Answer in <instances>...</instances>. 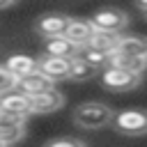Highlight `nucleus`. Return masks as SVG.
I'll return each instance as SVG.
<instances>
[{
    "mask_svg": "<svg viewBox=\"0 0 147 147\" xmlns=\"http://www.w3.org/2000/svg\"><path fill=\"white\" fill-rule=\"evenodd\" d=\"M69 23H71V16L53 11V14H41V16L37 18V23H34V30H37L41 37L55 39V37H64Z\"/></svg>",
    "mask_w": 147,
    "mask_h": 147,
    "instance_id": "6",
    "label": "nucleus"
},
{
    "mask_svg": "<svg viewBox=\"0 0 147 147\" xmlns=\"http://www.w3.org/2000/svg\"><path fill=\"white\" fill-rule=\"evenodd\" d=\"M11 5H14V2H9V0H2V2H0V9H7V7H11Z\"/></svg>",
    "mask_w": 147,
    "mask_h": 147,
    "instance_id": "22",
    "label": "nucleus"
},
{
    "mask_svg": "<svg viewBox=\"0 0 147 147\" xmlns=\"http://www.w3.org/2000/svg\"><path fill=\"white\" fill-rule=\"evenodd\" d=\"M30 101H32V113H55L57 108L64 106V94L53 87L46 94H39V96H34Z\"/></svg>",
    "mask_w": 147,
    "mask_h": 147,
    "instance_id": "14",
    "label": "nucleus"
},
{
    "mask_svg": "<svg viewBox=\"0 0 147 147\" xmlns=\"http://www.w3.org/2000/svg\"><path fill=\"white\" fill-rule=\"evenodd\" d=\"M78 46L71 44L67 37H55V39H46L44 44V53L46 57H62V60H74L78 57Z\"/></svg>",
    "mask_w": 147,
    "mask_h": 147,
    "instance_id": "12",
    "label": "nucleus"
},
{
    "mask_svg": "<svg viewBox=\"0 0 147 147\" xmlns=\"http://www.w3.org/2000/svg\"><path fill=\"white\" fill-rule=\"evenodd\" d=\"M140 80H142L140 74H131V71H122L113 67H106L101 71V85L108 92H131L140 85Z\"/></svg>",
    "mask_w": 147,
    "mask_h": 147,
    "instance_id": "4",
    "label": "nucleus"
},
{
    "mask_svg": "<svg viewBox=\"0 0 147 147\" xmlns=\"http://www.w3.org/2000/svg\"><path fill=\"white\" fill-rule=\"evenodd\" d=\"M23 126H25V119L0 115V142H5L7 147H11L14 142H18L25 136V129Z\"/></svg>",
    "mask_w": 147,
    "mask_h": 147,
    "instance_id": "11",
    "label": "nucleus"
},
{
    "mask_svg": "<svg viewBox=\"0 0 147 147\" xmlns=\"http://www.w3.org/2000/svg\"><path fill=\"white\" fill-rule=\"evenodd\" d=\"M0 147H7V145H5V142H0Z\"/></svg>",
    "mask_w": 147,
    "mask_h": 147,
    "instance_id": "23",
    "label": "nucleus"
},
{
    "mask_svg": "<svg viewBox=\"0 0 147 147\" xmlns=\"http://www.w3.org/2000/svg\"><path fill=\"white\" fill-rule=\"evenodd\" d=\"M119 39H122V34H115V32H99V30H94V34H92V39H90V46L96 48V51H101V53H106V55H110V53L117 48Z\"/></svg>",
    "mask_w": 147,
    "mask_h": 147,
    "instance_id": "16",
    "label": "nucleus"
},
{
    "mask_svg": "<svg viewBox=\"0 0 147 147\" xmlns=\"http://www.w3.org/2000/svg\"><path fill=\"white\" fill-rule=\"evenodd\" d=\"M16 76L5 67V64H0V94H5V92H11L14 87H16Z\"/></svg>",
    "mask_w": 147,
    "mask_h": 147,
    "instance_id": "19",
    "label": "nucleus"
},
{
    "mask_svg": "<svg viewBox=\"0 0 147 147\" xmlns=\"http://www.w3.org/2000/svg\"><path fill=\"white\" fill-rule=\"evenodd\" d=\"M44 147H87L83 140H78V138H71V136H60V138H53V140H48Z\"/></svg>",
    "mask_w": 147,
    "mask_h": 147,
    "instance_id": "20",
    "label": "nucleus"
},
{
    "mask_svg": "<svg viewBox=\"0 0 147 147\" xmlns=\"http://www.w3.org/2000/svg\"><path fill=\"white\" fill-rule=\"evenodd\" d=\"M5 67H7L16 78H25V76H32V74L39 71V60H34V57H30V55L16 53V55H9V57H7Z\"/></svg>",
    "mask_w": 147,
    "mask_h": 147,
    "instance_id": "13",
    "label": "nucleus"
},
{
    "mask_svg": "<svg viewBox=\"0 0 147 147\" xmlns=\"http://www.w3.org/2000/svg\"><path fill=\"white\" fill-rule=\"evenodd\" d=\"M69 69H71V60H62V57H46V55L39 60V74H44L51 83L69 78Z\"/></svg>",
    "mask_w": 147,
    "mask_h": 147,
    "instance_id": "9",
    "label": "nucleus"
},
{
    "mask_svg": "<svg viewBox=\"0 0 147 147\" xmlns=\"http://www.w3.org/2000/svg\"><path fill=\"white\" fill-rule=\"evenodd\" d=\"M108 67L113 69H122V71H131V74H140L147 69V60L142 57H136V55H129L119 48H115L110 55H108Z\"/></svg>",
    "mask_w": 147,
    "mask_h": 147,
    "instance_id": "7",
    "label": "nucleus"
},
{
    "mask_svg": "<svg viewBox=\"0 0 147 147\" xmlns=\"http://www.w3.org/2000/svg\"><path fill=\"white\" fill-rule=\"evenodd\" d=\"M92 34H94V28H92L90 18H87V21H85V18H71V23H69V28H67V32H64V37H67L71 44H76L78 48L90 46Z\"/></svg>",
    "mask_w": 147,
    "mask_h": 147,
    "instance_id": "10",
    "label": "nucleus"
},
{
    "mask_svg": "<svg viewBox=\"0 0 147 147\" xmlns=\"http://www.w3.org/2000/svg\"><path fill=\"white\" fill-rule=\"evenodd\" d=\"M94 76H96V69H94L92 64H87V62L80 60V57H74V60H71L69 80H74V83H83V80H90V78H94Z\"/></svg>",
    "mask_w": 147,
    "mask_h": 147,
    "instance_id": "17",
    "label": "nucleus"
},
{
    "mask_svg": "<svg viewBox=\"0 0 147 147\" xmlns=\"http://www.w3.org/2000/svg\"><path fill=\"white\" fill-rule=\"evenodd\" d=\"M115 131L124 136H145L147 133V108H126L115 113Z\"/></svg>",
    "mask_w": 147,
    "mask_h": 147,
    "instance_id": "2",
    "label": "nucleus"
},
{
    "mask_svg": "<svg viewBox=\"0 0 147 147\" xmlns=\"http://www.w3.org/2000/svg\"><path fill=\"white\" fill-rule=\"evenodd\" d=\"M78 57L85 60L87 64H92L94 69H99V67H108V55L101 53V51H96V48H92V46H83V48L78 51Z\"/></svg>",
    "mask_w": 147,
    "mask_h": 147,
    "instance_id": "18",
    "label": "nucleus"
},
{
    "mask_svg": "<svg viewBox=\"0 0 147 147\" xmlns=\"http://www.w3.org/2000/svg\"><path fill=\"white\" fill-rule=\"evenodd\" d=\"M0 115L28 119V115H32V101H30V96H25L21 92H14V90L0 94Z\"/></svg>",
    "mask_w": 147,
    "mask_h": 147,
    "instance_id": "5",
    "label": "nucleus"
},
{
    "mask_svg": "<svg viewBox=\"0 0 147 147\" xmlns=\"http://www.w3.org/2000/svg\"><path fill=\"white\" fill-rule=\"evenodd\" d=\"M138 9H140V11L147 16V2H138Z\"/></svg>",
    "mask_w": 147,
    "mask_h": 147,
    "instance_id": "21",
    "label": "nucleus"
},
{
    "mask_svg": "<svg viewBox=\"0 0 147 147\" xmlns=\"http://www.w3.org/2000/svg\"><path fill=\"white\" fill-rule=\"evenodd\" d=\"M16 90L30 99L39 96V94H46L48 90H53V83L44 76V74H32V76H25V78H18L16 80Z\"/></svg>",
    "mask_w": 147,
    "mask_h": 147,
    "instance_id": "8",
    "label": "nucleus"
},
{
    "mask_svg": "<svg viewBox=\"0 0 147 147\" xmlns=\"http://www.w3.org/2000/svg\"><path fill=\"white\" fill-rule=\"evenodd\" d=\"M90 23H92V28L99 30V32H115V34H119V32L129 25V16H126V11H122V9L103 7V9H99V11L92 14Z\"/></svg>",
    "mask_w": 147,
    "mask_h": 147,
    "instance_id": "3",
    "label": "nucleus"
},
{
    "mask_svg": "<svg viewBox=\"0 0 147 147\" xmlns=\"http://www.w3.org/2000/svg\"><path fill=\"white\" fill-rule=\"evenodd\" d=\"M117 48L129 53V55L147 60V37H142V34H122Z\"/></svg>",
    "mask_w": 147,
    "mask_h": 147,
    "instance_id": "15",
    "label": "nucleus"
},
{
    "mask_svg": "<svg viewBox=\"0 0 147 147\" xmlns=\"http://www.w3.org/2000/svg\"><path fill=\"white\" fill-rule=\"evenodd\" d=\"M113 119H115L113 108L101 101H85V103H78L74 110V124L87 131L106 129L108 124H113Z\"/></svg>",
    "mask_w": 147,
    "mask_h": 147,
    "instance_id": "1",
    "label": "nucleus"
}]
</instances>
